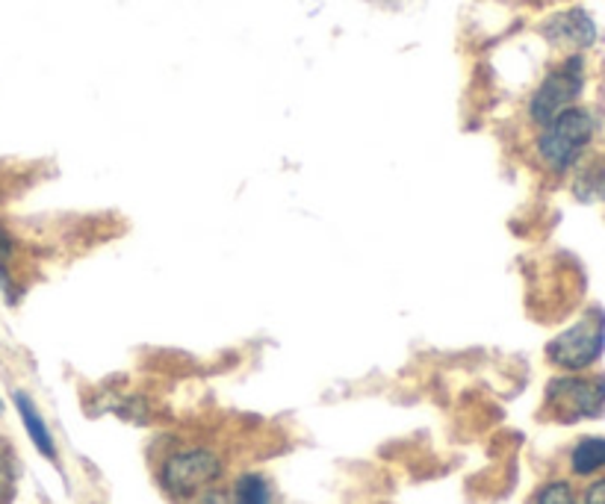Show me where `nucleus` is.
I'll list each match as a JSON object with an SVG mask.
<instances>
[{"label": "nucleus", "instance_id": "obj_1", "mask_svg": "<svg viewBox=\"0 0 605 504\" xmlns=\"http://www.w3.org/2000/svg\"><path fill=\"white\" fill-rule=\"evenodd\" d=\"M596 134V118L584 106H567L550 124H543L534 139V151L550 172L564 175L582 160L584 148Z\"/></svg>", "mask_w": 605, "mask_h": 504}, {"label": "nucleus", "instance_id": "obj_2", "mask_svg": "<svg viewBox=\"0 0 605 504\" xmlns=\"http://www.w3.org/2000/svg\"><path fill=\"white\" fill-rule=\"evenodd\" d=\"M222 472L225 466L213 449H201V445L180 449V452L168 454L160 466V487L178 502H192L219 484Z\"/></svg>", "mask_w": 605, "mask_h": 504}, {"label": "nucleus", "instance_id": "obj_3", "mask_svg": "<svg viewBox=\"0 0 605 504\" xmlns=\"http://www.w3.org/2000/svg\"><path fill=\"white\" fill-rule=\"evenodd\" d=\"M543 411L550 419L564 425L603 416L605 378H582V375L553 378L546 383V392H543Z\"/></svg>", "mask_w": 605, "mask_h": 504}, {"label": "nucleus", "instance_id": "obj_4", "mask_svg": "<svg viewBox=\"0 0 605 504\" xmlns=\"http://www.w3.org/2000/svg\"><path fill=\"white\" fill-rule=\"evenodd\" d=\"M584 92V60L582 53H570L567 60L558 62L553 72L546 74L541 86L534 89L529 103H526V115L529 122L541 130L543 124H550L558 113L567 106H576V101Z\"/></svg>", "mask_w": 605, "mask_h": 504}, {"label": "nucleus", "instance_id": "obj_5", "mask_svg": "<svg viewBox=\"0 0 605 504\" xmlns=\"http://www.w3.org/2000/svg\"><path fill=\"white\" fill-rule=\"evenodd\" d=\"M605 349L603 310H591L546 345V361L564 371H582L600 361Z\"/></svg>", "mask_w": 605, "mask_h": 504}, {"label": "nucleus", "instance_id": "obj_6", "mask_svg": "<svg viewBox=\"0 0 605 504\" xmlns=\"http://www.w3.org/2000/svg\"><path fill=\"white\" fill-rule=\"evenodd\" d=\"M543 39L555 45V48H567V51H584L596 41V24L584 10H567L555 12L553 18L543 21Z\"/></svg>", "mask_w": 605, "mask_h": 504}, {"label": "nucleus", "instance_id": "obj_7", "mask_svg": "<svg viewBox=\"0 0 605 504\" xmlns=\"http://www.w3.org/2000/svg\"><path fill=\"white\" fill-rule=\"evenodd\" d=\"M12 402H15V411H18V416H22L24 431H27V437H30V443L39 449L42 457H48L51 464H56V461H60V454H56V440H53L51 428H48V423H45V416L39 413L36 402H33L30 395H27L24 390L12 392Z\"/></svg>", "mask_w": 605, "mask_h": 504}, {"label": "nucleus", "instance_id": "obj_8", "mask_svg": "<svg viewBox=\"0 0 605 504\" xmlns=\"http://www.w3.org/2000/svg\"><path fill=\"white\" fill-rule=\"evenodd\" d=\"M230 504H275V487L263 472H242L230 487Z\"/></svg>", "mask_w": 605, "mask_h": 504}, {"label": "nucleus", "instance_id": "obj_9", "mask_svg": "<svg viewBox=\"0 0 605 504\" xmlns=\"http://www.w3.org/2000/svg\"><path fill=\"white\" fill-rule=\"evenodd\" d=\"M605 469V437H584L570 452V472L579 478L596 475Z\"/></svg>", "mask_w": 605, "mask_h": 504}, {"label": "nucleus", "instance_id": "obj_10", "mask_svg": "<svg viewBox=\"0 0 605 504\" xmlns=\"http://www.w3.org/2000/svg\"><path fill=\"white\" fill-rule=\"evenodd\" d=\"M15 254H18V239L12 237L10 227L0 222V292L10 301H15Z\"/></svg>", "mask_w": 605, "mask_h": 504}, {"label": "nucleus", "instance_id": "obj_11", "mask_svg": "<svg viewBox=\"0 0 605 504\" xmlns=\"http://www.w3.org/2000/svg\"><path fill=\"white\" fill-rule=\"evenodd\" d=\"M532 504H579V495L567 481H550L534 493Z\"/></svg>", "mask_w": 605, "mask_h": 504}, {"label": "nucleus", "instance_id": "obj_12", "mask_svg": "<svg viewBox=\"0 0 605 504\" xmlns=\"http://www.w3.org/2000/svg\"><path fill=\"white\" fill-rule=\"evenodd\" d=\"M584 504H605V478L584 490Z\"/></svg>", "mask_w": 605, "mask_h": 504}, {"label": "nucleus", "instance_id": "obj_13", "mask_svg": "<svg viewBox=\"0 0 605 504\" xmlns=\"http://www.w3.org/2000/svg\"><path fill=\"white\" fill-rule=\"evenodd\" d=\"M12 487V469H10V457L0 452V493H7Z\"/></svg>", "mask_w": 605, "mask_h": 504}, {"label": "nucleus", "instance_id": "obj_14", "mask_svg": "<svg viewBox=\"0 0 605 504\" xmlns=\"http://www.w3.org/2000/svg\"><path fill=\"white\" fill-rule=\"evenodd\" d=\"M0 413H3V404H0Z\"/></svg>", "mask_w": 605, "mask_h": 504}]
</instances>
